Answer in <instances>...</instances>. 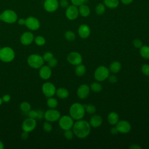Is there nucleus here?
<instances>
[{
  "label": "nucleus",
  "mask_w": 149,
  "mask_h": 149,
  "mask_svg": "<svg viewBox=\"0 0 149 149\" xmlns=\"http://www.w3.org/2000/svg\"><path fill=\"white\" fill-rule=\"evenodd\" d=\"M72 130L74 136L79 139H84L87 137L91 132V126L85 120H77L74 122Z\"/></svg>",
  "instance_id": "obj_1"
},
{
  "label": "nucleus",
  "mask_w": 149,
  "mask_h": 149,
  "mask_svg": "<svg viewBox=\"0 0 149 149\" xmlns=\"http://www.w3.org/2000/svg\"><path fill=\"white\" fill-rule=\"evenodd\" d=\"M86 110L84 106L80 103L74 102L71 105L69 108V115L73 120H80L85 115Z\"/></svg>",
  "instance_id": "obj_2"
},
{
  "label": "nucleus",
  "mask_w": 149,
  "mask_h": 149,
  "mask_svg": "<svg viewBox=\"0 0 149 149\" xmlns=\"http://www.w3.org/2000/svg\"><path fill=\"white\" fill-rule=\"evenodd\" d=\"M15 57L14 50L9 47H1L0 49V60L5 63L12 62Z\"/></svg>",
  "instance_id": "obj_3"
},
{
  "label": "nucleus",
  "mask_w": 149,
  "mask_h": 149,
  "mask_svg": "<svg viewBox=\"0 0 149 149\" xmlns=\"http://www.w3.org/2000/svg\"><path fill=\"white\" fill-rule=\"evenodd\" d=\"M27 62L29 66L33 69H40L42 65H44V61L42 56L36 54H33L29 55Z\"/></svg>",
  "instance_id": "obj_4"
},
{
  "label": "nucleus",
  "mask_w": 149,
  "mask_h": 149,
  "mask_svg": "<svg viewBox=\"0 0 149 149\" xmlns=\"http://www.w3.org/2000/svg\"><path fill=\"white\" fill-rule=\"evenodd\" d=\"M1 14V20L8 24H12L17 22L18 19L17 13L12 9H6Z\"/></svg>",
  "instance_id": "obj_5"
},
{
  "label": "nucleus",
  "mask_w": 149,
  "mask_h": 149,
  "mask_svg": "<svg viewBox=\"0 0 149 149\" xmlns=\"http://www.w3.org/2000/svg\"><path fill=\"white\" fill-rule=\"evenodd\" d=\"M109 75V70L106 66H98L94 71V77L98 81H103L107 79Z\"/></svg>",
  "instance_id": "obj_6"
},
{
  "label": "nucleus",
  "mask_w": 149,
  "mask_h": 149,
  "mask_svg": "<svg viewBox=\"0 0 149 149\" xmlns=\"http://www.w3.org/2000/svg\"><path fill=\"white\" fill-rule=\"evenodd\" d=\"M59 127L63 130L71 129L74 124V120L70 115L61 116L58 120Z\"/></svg>",
  "instance_id": "obj_7"
},
{
  "label": "nucleus",
  "mask_w": 149,
  "mask_h": 149,
  "mask_svg": "<svg viewBox=\"0 0 149 149\" xmlns=\"http://www.w3.org/2000/svg\"><path fill=\"white\" fill-rule=\"evenodd\" d=\"M61 117V113L55 108H49L44 112V118L50 122L58 121Z\"/></svg>",
  "instance_id": "obj_8"
},
{
  "label": "nucleus",
  "mask_w": 149,
  "mask_h": 149,
  "mask_svg": "<svg viewBox=\"0 0 149 149\" xmlns=\"http://www.w3.org/2000/svg\"><path fill=\"white\" fill-rule=\"evenodd\" d=\"M42 92L44 95L47 97H53L56 93V87L55 85L51 82H45L42 86Z\"/></svg>",
  "instance_id": "obj_9"
},
{
  "label": "nucleus",
  "mask_w": 149,
  "mask_h": 149,
  "mask_svg": "<svg viewBox=\"0 0 149 149\" xmlns=\"http://www.w3.org/2000/svg\"><path fill=\"white\" fill-rule=\"evenodd\" d=\"M66 59L70 64L74 66L81 64L83 61L81 55L80 53L75 51H72L69 53L67 55Z\"/></svg>",
  "instance_id": "obj_10"
},
{
  "label": "nucleus",
  "mask_w": 149,
  "mask_h": 149,
  "mask_svg": "<svg viewBox=\"0 0 149 149\" xmlns=\"http://www.w3.org/2000/svg\"><path fill=\"white\" fill-rule=\"evenodd\" d=\"M37 126V121L36 119L27 118L24 120L22 125V128L23 131L31 132L35 129Z\"/></svg>",
  "instance_id": "obj_11"
},
{
  "label": "nucleus",
  "mask_w": 149,
  "mask_h": 149,
  "mask_svg": "<svg viewBox=\"0 0 149 149\" xmlns=\"http://www.w3.org/2000/svg\"><path fill=\"white\" fill-rule=\"evenodd\" d=\"M25 26L29 30L36 31L40 28V23L37 18L34 16H29L26 19Z\"/></svg>",
  "instance_id": "obj_12"
},
{
  "label": "nucleus",
  "mask_w": 149,
  "mask_h": 149,
  "mask_svg": "<svg viewBox=\"0 0 149 149\" xmlns=\"http://www.w3.org/2000/svg\"><path fill=\"white\" fill-rule=\"evenodd\" d=\"M79 14V9L75 5H70L66 8V10L65 12L66 17L70 20H75L77 19Z\"/></svg>",
  "instance_id": "obj_13"
},
{
  "label": "nucleus",
  "mask_w": 149,
  "mask_h": 149,
  "mask_svg": "<svg viewBox=\"0 0 149 149\" xmlns=\"http://www.w3.org/2000/svg\"><path fill=\"white\" fill-rule=\"evenodd\" d=\"M116 127L118 130V132L123 134L129 133L131 130L130 123L126 120H119L116 124Z\"/></svg>",
  "instance_id": "obj_14"
},
{
  "label": "nucleus",
  "mask_w": 149,
  "mask_h": 149,
  "mask_svg": "<svg viewBox=\"0 0 149 149\" xmlns=\"http://www.w3.org/2000/svg\"><path fill=\"white\" fill-rule=\"evenodd\" d=\"M58 0H45L44 3V8L48 12H54L59 7Z\"/></svg>",
  "instance_id": "obj_15"
},
{
  "label": "nucleus",
  "mask_w": 149,
  "mask_h": 149,
  "mask_svg": "<svg viewBox=\"0 0 149 149\" xmlns=\"http://www.w3.org/2000/svg\"><path fill=\"white\" fill-rule=\"evenodd\" d=\"M90 87L87 84H81L77 90V95L80 99L84 100L88 97L90 93Z\"/></svg>",
  "instance_id": "obj_16"
},
{
  "label": "nucleus",
  "mask_w": 149,
  "mask_h": 149,
  "mask_svg": "<svg viewBox=\"0 0 149 149\" xmlns=\"http://www.w3.org/2000/svg\"><path fill=\"white\" fill-rule=\"evenodd\" d=\"M34 34L31 31H26L20 37V42L24 45H29L34 41Z\"/></svg>",
  "instance_id": "obj_17"
},
{
  "label": "nucleus",
  "mask_w": 149,
  "mask_h": 149,
  "mask_svg": "<svg viewBox=\"0 0 149 149\" xmlns=\"http://www.w3.org/2000/svg\"><path fill=\"white\" fill-rule=\"evenodd\" d=\"M39 76L43 80L49 79L52 74L51 68L48 65H42L39 69Z\"/></svg>",
  "instance_id": "obj_18"
},
{
  "label": "nucleus",
  "mask_w": 149,
  "mask_h": 149,
  "mask_svg": "<svg viewBox=\"0 0 149 149\" xmlns=\"http://www.w3.org/2000/svg\"><path fill=\"white\" fill-rule=\"evenodd\" d=\"M91 30L90 27L87 24H81L78 28V34L81 38L85 39L90 35Z\"/></svg>",
  "instance_id": "obj_19"
},
{
  "label": "nucleus",
  "mask_w": 149,
  "mask_h": 149,
  "mask_svg": "<svg viewBox=\"0 0 149 149\" xmlns=\"http://www.w3.org/2000/svg\"><path fill=\"white\" fill-rule=\"evenodd\" d=\"M102 123V118L99 115H93L89 121V123L91 127L94 128H97L100 127Z\"/></svg>",
  "instance_id": "obj_20"
},
{
  "label": "nucleus",
  "mask_w": 149,
  "mask_h": 149,
  "mask_svg": "<svg viewBox=\"0 0 149 149\" xmlns=\"http://www.w3.org/2000/svg\"><path fill=\"white\" fill-rule=\"evenodd\" d=\"M107 120L110 125H116V124L119 120V115L115 112H111L108 115Z\"/></svg>",
  "instance_id": "obj_21"
},
{
  "label": "nucleus",
  "mask_w": 149,
  "mask_h": 149,
  "mask_svg": "<svg viewBox=\"0 0 149 149\" xmlns=\"http://www.w3.org/2000/svg\"><path fill=\"white\" fill-rule=\"evenodd\" d=\"M55 94L61 99H66L69 97V92L64 87H59L56 90Z\"/></svg>",
  "instance_id": "obj_22"
},
{
  "label": "nucleus",
  "mask_w": 149,
  "mask_h": 149,
  "mask_svg": "<svg viewBox=\"0 0 149 149\" xmlns=\"http://www.w3.org/2000/svg\"><path fill=\"white\" fill-rule=\"evenodd\" d=\"M121 69V64L119 61H114L109 65V72L113 73H118Z\"/></svg>",
  "instance_id": "obj_23"
},
{
  "label": "nucleus",
  "mask_w": 149,
  "mask_h": 149,
  "mask_svg": "<svg viewBox=\"0 0 149 149\" xmlns=\"http://www.w3.org/2000/svg\"><path fill=\"white\" fill-rule=\"evenodd\" d=\"M79 14L83 17H87L90 13V9L88 6L84 3L80 5L79 8Z\"/></svg>",
  "instance_id": "obj_24"
},
{
  "label": "nucleus",
  "mask_w": 149,
  "mask_h": 149,
  "mask_svg": "<svg viewBox=\"0 0 149 149\" xmlns=\"http://www.w3.org/2000/svg\"><path fill=\"white\" fill-rule=\"evenodd\" d=\"M74 72H75V74L78 76H84L86 72V66L81 63L76 66Z\"/></svg>",
  "instance_id": "obj_25"
},
{
  "label": "nucleus",
  "mask_w": 149,
  "mask_h": 149,
  "mask_svg": "<svg viewBox=\"0 0 149 149\" xmlns=\"http://www.w3.org/2000/svg\"><path fill=\"white\" fill-rule=\"evenodd\" d=\"M140 54L141 57L144 59H149V46L142 45L140 48Z\"/></svg>",
  "instance_id": "obj_26"
},
{
  "label": "nucleus",
  "mask_w": 149,
  "mask_h": 149,
  "mask_svg": "<svg viewBox=\"0 0 149 149\" xmlns=\"http://www.w3.org/2000/svg\"><path fill=\"white\" fill-rule=\"evenodd\" d=\"M104 3L107 7L113 9L119 5V0H104Z\"/></svg>",
  "instance_id": "obj_27"
},
{
  "label": "nucleus",
  "mask_w": 149,
  "mask_h": 149,
  "mask_svg": "<svg viewBox=\"0 0 149 149\" xmlns=\"http://www.w3.org/2000/svg\"><path fill=\"white\" fill-rule=\"evenodd\" d=\"M47 104L49 108H56L58 105V100L53 97L48 98L47 100Z\"/></svg>",
  "instance_id": "obj_28"
},
{
  "label": "nucleus",
  "mask_w": 149,
  "mask_h": 149,
  "mask_svg": "<svg viewBox=\"0 0 149 149\" xmlns=\"http://www.w3.org/2000/svg\"><path fill=\"white\" fill-rule=\"evenodd\" d=\"M90 88L91 91H93L94 93H99L102 90V86L100 83L98 82H93L90 86Z\"/></svg>",
  "instance_id": "obj_29"
},
{
  "label": "nucleus",
  "mask_w": 149,
  "mask_h": 149,
  "mask_svg": "<svg viewBox=\"0 0 149 149\" xmlns=\"http://www.w3.org/2000/svg\"><path fill=\"white\" fill-rule=\"evenodd\" d=\"M34 41L35 44L38 46L44 45L46 42L45 38L41 36H37L36 37H34Z\"/></svg>",
  "instance_id": "obj_30"
},
{
  "label": "nucleus",
  "mask_w": 149,
  "mask_h": 149,
  "mask_svg": "<svg viewBox=\"0 0 149 149\" xmlns=\"http://www.w3.org/2000/svg\"><path fill=\"white\" fill-rule=\"evenodd\" d=\"M95 12L98 15H102L105 11V5L102 3H98L95 7Z\"/></svg>",
  "instance_id": "obj_31"
},
{
  "label": "nucleus",
  "mask_w": 149,
  "mask_h": 149,
  "mask_svg": "<svg viewBox=\"0 0 149 149\" xmlns=\"http://www.w3.org/2000/svg\"><path fill=\"white\" fill-rule=\"evenodd\" d=\"M65 37L68 41H73L76 38V34L73 31L71 30H68L65 32Z\"/></svg>",
  "instance_id": "obj_32"
},
{
  "label": "nucleus",
  "mask_w": 149,
  "mask_h": 149,
  "mask_svg": "<svg viewBox=\"0 0 149 149\" xmlns=\"http://www.w3.org/2000/svg\"><path fill=\"white\" fill-rule=\"evenodd\" d=\"M20 108L23 112H27L31 109V105L29 102L27 101H24L20 104Z\"/></svg>",
  "instance_id": "obj_33"
},
{
  "label": "nucleus",
  "mask_w": 149,
  "mask_h": 149,
  "mask_svg": "<svg viewBox=\"0 0 149 149\" xmlns=\"http://www.w3.org/2000/svg\"><path fill=\"white\" fill-rule=\"evenodd\" d=\"M84 106L86 112L89 114H94L96 111V107L93 104H87Z\"/></svg>",
  "instance_id": "obj_34"
},
{
  "label": "nucleus",
  "mask_w": 149,
  "mask_h": 149,
  "mask_svg": "<svg viewBox=\"0 0 149 149\" xmlns=\"http://www.w3.org/2000/svg\"><path fill=\"white\" fill-rule=\"evenodd\" d=\"M43 130L45 132H51L52 130V125L49 121H45L42 125Z\"/></svg>",
  "instance_id": "obj_35"
},
{
  "label": "nucleus",
  "mask_w": 149,
  "mask_h": 149,
  "mask_svg": "<svg viewBox=\"0 0 149 149\" xmlns=\"http://www.w3.org/2000/svg\"><path fill=\"white\" fill-rule=\"evenodd\" d=\"M63 135L65 136V137L67 139V140H72L73 137H74V133L73 132L72 130L71 129H68V130H66L64 132Z\"/></svg>",
  "instance_id": "obj_36"
},
{
  "label": "nucleus",
  "mask_w": 149,
  "mask_h": 149,
  "mask_svg": "<svg viewBox=\"0 0 149 149\" xmlns=\"http://www.w3.org/2000/svg\"><path fill=\"white\" fill-rule=\"evenodd\" d=\"M141 71L145 76H149V64H143L141 67Z\"/></svg>",
  "instance_id": "obj_37"
},
{
  "label": "nucleus",
  "mask_w": 149,
  "mask_h": 149,
  "mask_svg": "<svg viewBox=\"0 0 149 149\" xmlns=\"http://www.w3.org/2000/svg\"><path fill=\"white\" fill-rule=\"evenodd\" d=\"M43 58V59L44 61V62H48L49 60H50L51 58H52L54 56V55L52 52H46L44 54V55L42 56Z\"/></svg>",
  "instance_id": "obj_38"
},
{
  "label": "nucleus",
  "mask_w": 149,
  "mask_h": 149,
  "mask_svg": "<svg viewBox=\"0 0 149 149\" xmlns=\"http://www.w3.org/2000/svg\"><path fill=\"white\" fill-rule=\"evenodd\" d=\"M47 63H48L47 65H48L50 68H54L58 64V60H57L56 58L53 57L52 58H51L50 60H49L47 62Z\"/></svg>",
  "instance_id": "obj_39"
},
{
  "label": "nucleus",
  "mask_w": 149,
  "mask_h": 149,
  "mask_svg": "<svg viewBox=\"0 0 149 149\" xmlns=\"http://www.w3.org/2000/svg\"><path fill=\"white\" fill-rule=\"evenodd\" d=\"M133 44L136 48H140L143 45V42L140 39H134L133 41Z\"/></svg>",
  "instance_id": "obj_40"
},
{
  "label": "nucleus",
  "mask_w": 149,
  "mask_h": 149,
  "mask_svg": "<svg viewBox=\"0 0 149 149\" xmlns=\"http://www.w3.org/2000/svg\"><path fill=\"white\" fill-rule=\"evenodd\" d=\"M27 115L29 118H31L33 119L37 118V112L36 110H30L29 112H27Z\"/></svg>",
  "instance_id": "obj_41"
},
{
  "label": "nucleus",
  "mask_w": 149,
  "mask_h": 149,
  "mask_svg": "<svg viewBox=\"0 0 149 149\" xmlns=\"http://www.w3.org/2000/svg\"><path fill=\"white\" fill-rule=\"evenodd\" d=\"M107 79L108 80V81L111 83H115L118 81V78L115 74L109 75Z\"/></svg>",
  "instance_id": "obj_42"
},
{
  "label": "nucleus",
  "mask_w": 149,
  "mask_h": 149,
  "mask_svg": "<svg viewBox=\"0 0 149 149\" xmlns=\"http://www.w3.org/2000/svg\"><path fill=\"white\" fill-rule=\"evenodd\" d=\"M70 1H71L73 5H75L76 6H79L80 5L84 3L86 0H70Z\"/></svg>",
  "instance_id": "obj_43"
},
{
  "label": "nucleus",
  "mask_w": 149,
  "mask_h": 149,
  "mask_svg": "<svg viewBox=\"0 0 149 149\" xmlns=\"http://www.w3.org/2000/svg\"><path fill=\"white\" fill-rule=\"evenodd\" d=\"M59 5L63 8H66L69 6V2L68 0H61L59 2Z\"/></svg>",
  "instance_id": "obj_44"
},
{
  "label": "nucleus",
  "mask_w": 149,
  "mask_h": 149,
  "mask_svg": "<svg viewBox=\"0 0 149 149\" xmlns=\"http://www.w3.org/2000/svg\"><path fill=\"white\" fill-rule=\"evenodd\" d=\"M37 119H41L44 118L45 112H44L41 109H38V110H37Z\"/></svg>",
  "instance_id": "obj_45"
},
{
  "label": "nucleus",
  "mask_w": 149,
  "mask_h": 149,
  "mask_svg": "<svg viewBox=\"0 0 149 149\" xmlns=\"http://www.w3.org/2000/svg\"><path fill=\"white\" fill-rule=\"evenodd\" d=\"M2 99L3 102H9L10 100V96L9 94H5L2 97Z\"/></svg>",
  "instance_id": "obj_46"
},
{
  "label": "nucleus",
  "mask_w": 149,
  "mask_h": 149,
  "mask_svg": "<svg viewBox=\"0 0 149 149\" xmlns=\"http://www.w3.org/2000/svg\"><path fill=\"white\" fill-rule=\"evenodd\" d=\"M29 137V132H26V131H23L21 134V137L23 140H26Z\"/></svg>",
  "instance_id": "obj_47"
},
{
  "label": "nucleus",
  "mask_w": 149,
  "mask_h": 149,
  "mask_svg": "<svg viewBox=\"0 0 149 149\" xmlns=\"http://www.w3.org/2000/svg\"><path fill=\"white\" fill-rule=\"evenodd\" d=\"M17 23L20 26H23V25H25V23H26V19H23V18H20L19 19H17Z\"/></svg>",
  "instance_id": "obj_48"
},
{
  "label": "nucleus",
  "mask_w": 149,
  "mask_h": 149,
  "mask_svg": "<svg viewBox=\"0 0 149 149\" xmlns=\"http://www.w3.org/2000/svg\"><path fill=\"white\" fill-rule=\"evenodd\" d=\"M110 132H111V133L112 134H116L118 133V130L116 127V126L114 127H112L111 130H110Z\"/></svg>",
  "instance_id": "obj_49"
},
{
  "label": "nucleus",
  "mask_w": 149,
  "mask_h": 149,
  "mask_svg": "<svg viewBox=\"0 0 149 149\" xmlns=\"http://www.w3.org/2000/svg\"><path fill=\"white\" fill-rule=\"evenodd\" d=\"M130 149H141V147L138 144H132L130 147Z\"/></svg>",
  "instance_id": "obj_50"
},
{
  "label": "nucleus",
  "mask_w": 149,
  "mask_h": 149,
  "mask_svg": "<svg viewBox=\"0 0 149 149\" xmlns=\"http://www.w3.org/2000/svg\"><path fill=\"white\" fill-rule=\"evenodd\" d=\"M133 0H121V2L125 4V5H128L130 4V3H132L133 2Z\"/></svg>",
  "instance_id": "obj_51"
},
{
  "label": "nucleus",
  "mask_w": 149,
  "mask_h": 149,
  "mask_svg": "<svg viewBox=\"0 0 149 149\" xmlns=\"http://www.w3.org/2000/svg\"><path fill=\"white\" fill-rule=\"evenodd\" d=\"M4 148V144L3 143V142L0 140V149H3Z\"/></svg>",
  "instance_id": "obj_52"
},
{
  "label": "nucleus",
  "mask_w": 149,
  "mask_h": 149,
  "mask_svg": "<svg viewBox=\"0 0 149 149\" xmlns=\"http://www.w3.org/2000/svg\"><path fill=\"white\" fill-rule=\"evenodd\" d=\"M2 102H3V101H2V97H0V105L2 104Z\"/></svg>",
  "instance_id": "obj_53"
},
{
  "label": "nucleus",
  "mask_w": 149,
  "mask_h": 149,
  "mask_svg": "<svg viewBox=\"0 0 149 149\" xmlns=\"http://www.w3.org/2000/svg\"><path fill=\"white\" fill-rule=\"evenodd\" d=\"M0 20H1V14L0 13Z\"/></svg>",
  "instance_id": "obj_54"
},
{
  "label": "nucleus",
  "mask_w": 149,
  "mask_h": 149,
  "mask_svg": "<svg viewBox=\"0 0 149 149\" xmlns=\"http://www.w3.org/2000/svg\"><path fill=\"white\" fill-rule=\"evenodd\" d=\"M1 45H0V49H1Z\"/></svg>",
  "instance_id": "obj_55"
}]
</instances>
